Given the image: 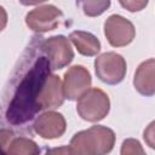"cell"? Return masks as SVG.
Returning a JSON list of instances; mask_svg holds the SVG:
<instances>
[{
    "mask_svg": "<svg viewBox=\"0 0 155 155\" xmlns=\"http://www.w3.org/2000/svg\"><path fill=\"white\" fill-rule=\"evenodd\" d=\"M33 38L18 61L5 96V120L21 126L41 110L40 96L51 75V63L41 48V40Z\"/></svg>",
    "mask_w": 155,
    "mask_h": 155,
    "instance_id": "cell-1",
    "label": "cell"
},
{
    "mask_svg": "<svg viewBox=\"0 0 155 155\" xmlns=\"http://www.w3.org/2000/svg\"><path fill=\"white\" fill-rule=\"evenodd\" d=\"M115 133L111 128L102 125L92 126L73 136L69 143L70 154L75 155H103L113 150Z\"/></svg>",
    "mask_w": 155,
    "mask_h": 155,
    "instance_id": "cell-2",
    "label": "cell"
},
{
    "mask_svg": "<svg viewBox=\"0 0 155 155\" xmlns=\"http://www.w3.org/2000/svg\"><path fill=\"white\" fill-rule=\"evenodd\" d=\"M109 110V97L101 88H90L78 99L76 111L79 116L85 121L98 122L108 115Z\"/></svg>",
    "mask_w": 155,
    "mask_h": 155,
    "instance_id": "cell-3",
    "label": "cell"
},
{
    "mask_svg": "<svg viewBox=\"0 0 155 155\" xmlns=\"http://www.w3.org/2000/svg\"><path fill=\"white\" fill-rule=\"evenodd\" d=\"M126 61L116 52H104L94 59L97 78L107 85L120 84L126 75Z\"/></svg>",
    "mask_w": 155,
    "mask_h": 155,
    "instance_id": "cell-4",
    "label": "cell"
},
{
    "mask_svg": "<svg viewBox=\"0 0 155 155\" xmlns=\"http://www.w3.org/2000/svg\"><path fill=\"white\" fill-rule=\"evenodd\" d=\"M41 48L47 56L52 70L63 69L74 59V51L70 41L63 35H54L41 40Z\"/></svg>",
    "mask_w": 155,
    "mask_h": 155,
    "instance_id": "cell-5",
    "label": "cell"
},
{
    "mask_svg": "<svg viewBox=\"0 0 155 155\" xmlns=\"http://www.w3.org/2000/svg\"><path fill=\"white\" fill-rule=\"evenodd\" d=\"M104 35L113 47H122L133 41L136 29L127 18L120 15H111L104 22Z\"/></svg>",
    "mask_w": 155,
    "mask_h": 155,
    "instance_id": "cell-6",
    "label": "cell"
},
{
    "mask_svg": "<svg viewBox=\"0 0 155 155\" xmlns=\"http://www.w3.org/2000/svg\"><path fill=\"white\" fill-rule=\"evenodd\" d=\"M63 17V12L54 5H42L25 16V24L35 33H46L56 29Z\"/></svg>",
    "mask_w": 155,
    "mask_h": 155,
    "instance_id": "cell-7",
    "label": "cell"
},
{
    "mask_svg": "<svg viewBox=\"0 0 155 155\" xmlns=\"http://www.w3.org/2000/svg\"><path fill=\"white\" fill-rule=\"evenodd\" d=\"M92 78L90 71L84 65H73L65 74L63 80L64 97L68 101L79 99L87 90H90Z\"/></svg>",
    "mask_w": 155,
    "mask_h": 155,
    "instance_id": "cell-8",
    "label": "cell"
},
{
    "mask_svg": "<svg viewBox=\"0 0 155 155\" xmlns=\"http://www.w3.org/2000/svg\"><path fill=\"white\" fill-rule=\"evenodd\" d=\"M33 128L44 139H56L64 134L67 122L62 114L48 110L35 119Z\"/></svg>",
    "mask_w": 155,
    "mask_h": 155,
    "instance_id": "cell-9",
    "label": "cell"
},
{
    "mask_svg": "<svg viewBox=\"0 0 155 155\" xmlns=\"http://www.w3.org/2000/svg\"><path fill=\"white\" fill-rule=\"evenodd\" d=\"M133 86L138 93L145 97L155 94V59L150 58L142 62L133 78Z\"/></svg>",
    "mask_w": 155,
    "mask_h": 155,
    "instance_id": "cell-10",
    "label": "cell"
},
{
    "mask_svg": "<svg viewBox=\"0 0 155 155\" xmlns=\"http://www.w3.org/2000/svg\"><path fill=\"white\" fill-rule=\"evenodd\" d=\"M64 91L63 82L58 75L51 74L47 79V82L40 96V107L41 110H50L59 108L64 102Z\"/></svg>",
    "mask_w": 155,
    "mask_h": 155,
    "instance_id": "cell-11",
    "label": "cell"
},
{
    "mask_svg": "<svg viewBox=\"0 0 155 155\" xmlns=\"http://www.w3.org/2000/svg\"><path fill=\"white\" fill-rule=\"evenodd\" d=\"M69 40L74 44L78 52L82 56H97L101 51V42L92 33L85 30H75L70 33Z\"/></svg>",
    "mask_w": 155,
    "mask_h": 155,
    "instance_id": "cell-12",
    "label": "cell"
},
{
    "mask_svg": "<svg viewBox=\"0 0 155 155\" xmlns=\"http://www.w3.org/2000/svg\"><path fill=\"white\" fill-rule=\"evenodd\" d=\"M4 153L8 155H36L40 153V148L33 139L17 137L10 140Z\"/></svg>",
    "mask_w": 155,
    "mask_h": 155,
    "instance_id": "cell-13",
    "label": "cell"
},
{
    "mask_svg": "<svg viewBox=\"0 0 155 155\" xmlns=\"http://www.w3.org/2000/svg\"><path fill=\"white\" fill-rule=\"evenodd\" d=\"M76 5L87 17H98L110 6V0H76Z\"/></svg>",
    "mask_w": 155,
    "mask_h": 155,
    "instance_id": "cell-14",
    "label": "cell"
},
{
    "mask_svg": "<svg viewBox=\"0 0 155 155\" xmlns=\"http://www.w3.org/2000/svg\"><path fill=\"white\" fill-rule=\"evenodd\" d=\"M122 155H137V154H144V149L142 148V144L139 143V140L137 139H133V138H128V139H125L122 142V145H121V151H120Z\"/></svg>",
    "mask_w": 155,
    "mask_h": 155,
    "instance_id": "cell-15",
    "label": "cell"
},
{
    "mask_svg": "<svg viewBox=\"0 0 155 155\" xmlns=\"http://www.w3.org/2000/svg\"><path fill=\"white\" fill-rule=\"evenodd\" d=\"M119 2L125 10L130 12H138L147 7L149 0H119Z\"/></svg>",
    "mask_w": 155,
    "mask_h": 155,
    "instance_id": "cell-16",
    "label": "cell"
},
{
    "mask_svg": "<svg viewBox=\"0 0 155 155\" xmlns=\"http://www.w3.org/2000/svg\"><path fill=\"white\" fill-rule=\"evenodd\" d=\"M143 138H144L145 144L149 148H151V149L155 150V120L151 121L145 127V130L143 132Z\"/></svg>",
    "mask_w": 155,
    "mask_h": 155,
    "instance_id": "cell-17",
    "label": "cell"
},
{
    "mask_svg": "<svg viewBox=\"0 0 155 155\" xmlns=\"http://www.w3.org/2000/svg\"><path fill=\"white\" fill-rule=\"evenodd\" d=\"M47 0H19V2L24 6H34V5H39V4H42Z\"/></svg>",
    "mask_w": 155,
    "mask_h": 155,
    "instance_id": "cell-18",
    "label": "cell"
}]
</instances>
